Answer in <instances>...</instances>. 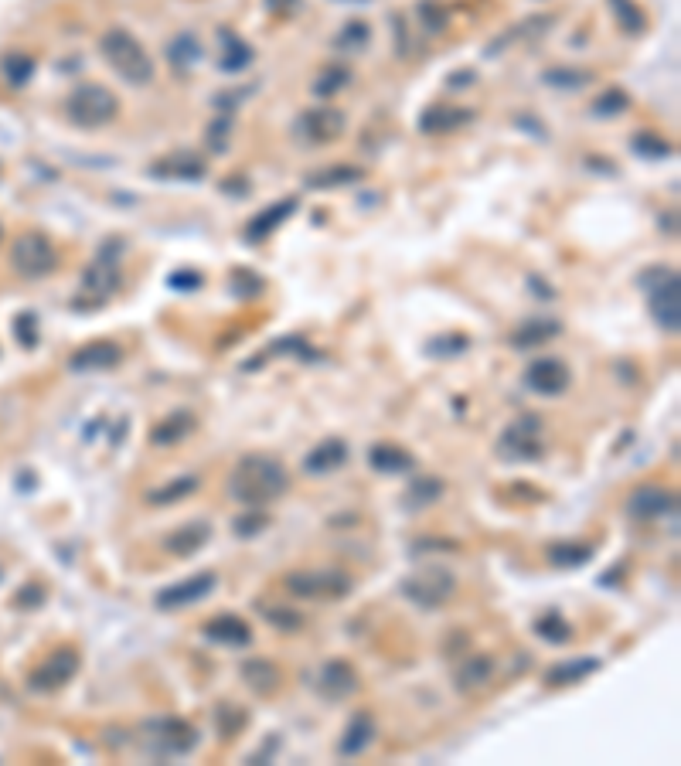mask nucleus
Segmentation results:
<instances>
[{
  "instance_id": "nucleus-1",
  "label": "nucleus",
  "mask_w": 681,
  "mask_h": 766,
  "mask_svg": "<svg viewBox=\"0 0 681 766\" xmlns=\"http://www.w3.org/2000/svg\"><path fill=\"white\" fill-rule=\"evenodd\" d=\"M290 477L280 467V460L266 457V453H246L239 464L232 467L229 477V494L246 508H263L287 494Z\"/></svg>"
},
{
  "instance_id": "nucleus-2",
  "label": "nucleus",
  "mask_w": 681,
  "mask_h": 766,
  "mask_svg": "<svg viewBox=\"0 0 681 766\" xmlns=\"http://www.w3.org/2000/svg\"><path fill=\"white\" fill-rule=\"evenodd\" d=\"M99 55L106 58V65L120 75L130 86H147L154 82V62H150L147 48L140 45L137 35H130L126 28H109L99 38Z\"/></svg>"
},
{
  "instance_id": "nucleus-3",
  "label": "nucleus",
  "mask_w": 681,
  "mask_h": 766,
  "mask_svg": "<svg viewBox=\"0 0 681 766\" xmlns=\"http://www.w3.org/2000/svg\"><path fill=\"white\" fill-rule=\"evenodd\" d=\"M198 729L178 715H157L140 726V749L154 760H178L198 746Z\"/></svg>"
},
{
  "instance_id": "nucleus-4",
  "label": "nucleus",
  "mask_w": 681,
  "mask_h": 766,
  "mask_svg": "<svg viewBox=\"0 0 681 766\" xmlns=\"http://www.w3.org/2000/svg\"><path fill=\"white\" fill-rule=\"evenodd\" d=\"M65 116L79 126V130H103L120 116V99L113 89L99 86V82H82L65 99Z\"/></svg>"
},
{
  "instance_id": "nucleus-5",
  "label": "nucleus",
  "mask_w": 681,
  "mask_h": 766,
  "mask_svg": "<svg viewBox=\"0 0 681 766\" xmlns=\"http://www.w3.org/2000/svg\"><path fill=\"white\" fill-rule=\"evenodd\" d=\"M641 286L647 290V310L661 331L675 334L681 327V280L671 266L647 269L641 276Z\"/></svg>"
},
{
  "instance_id": "nucleus-6",
  "label": "nucleus",
  "mask_w": 681,
  "mask_h": 766,
  "mask_svg": "<svg viewBox=\"0 0 681 766\" xmlns=\"http://www.w3.org/2000/svg\"><path fill=\"white\" fill-rule=\"evenodd\" d=\"M120 252H123V242L120 239H109L99 256L92 259L82 273V293L79 300H89V307H103V303L120 290Z\"/></svg>"
},
{
  "instance_id": "nucleus-7",
  "label": "nucleus",
  "mask_w": 681,
  "mask_h": 766,
  "mask_svg": "<svg viewBox=\"0 0 681 766\" xmlns=\"http://www.w3.org/2000/svg\"><path fill=\"white\" fill-rule=\"evenodd\" d=\"M290 596L297 600H341L355 589V579L344 569H297L283 579Z\"/></svg>"
},
{
  "instance_id": "nucleus-8",
  "label": "nucleus",
  "mask_w": 681,
  "mask_h": 766,
  "mask_svg": "<svg viewBox=\"0 0 681 766\" xmlns=\"http://www.w3.org/2000/svg\"><path fill=\"white\" fill-rule=\"evenodd\" d=\"M498 453L508 464H535L545 457V443H542V423L538 416H521L511 426H504Z\"/></svg>"
},
{
  "instance_id": "nucleus-9",
  "label": "nucleus",
  "mask_w": 681,
  "mask_h": 766,
  "mask_svg": "<svg viewBox=\"0 0 681 766\" xmlns=\"http://www.w3.org/2000/svg\"><path fill=\"white\" fill-rule=\"evenodd\" d=\"M11 263L21 276H28V280H41V276L55 273L58 252L41 232H24L11 246Z\"/></svg>"
},
{
  "instance_id": "nucleus-10",
  "label": "nucleus",
  "mask_w": 681,
  "mask_h": 766,
  "mask_svg": "<svg viewBox=\"0 0 681 766\" xmlns=\"http://www.w3.org/2000/svg\"><path fill=\"white\" fill-rule=\"evenodd\" d=\"M453 576L443 566H426L413 572L409 579H402V593L409 596L416 606H426V610H436V606H443L450 600L453 593Z\"/></svg>"
},
{
  "instance_id": "nucleus-11",
  "label": "nucleus",
  "mask_w": 681,
  "mask_h": 766,
  "mask_svg": "<svg viewBox=\"0 0 681 766\" xmlns=\"http://www.w3.org/2000/svg\"><path fill=\"white\" fill-rule=\"evenodd\" d=\"M344 126H348V120H344L341 109L334 106H317V109H304L300 113L297 126H293V133H297L300 140L307 143V147H327V143H334L344 133Z\"/></svg>"
},
{
  "instance_id": "nucleus-12",
  "label": "nucleus",
  "mask_w": 681,
  "mask_h": 766,
  "mask_svg": "<svg viewBox=\"0 0 681 766\" xmlns=\"http://www.w3.org/2000/svg\"><path fill=\"white\" fill-rule=\"evenodd\" d=\"M75 675H79V651H75V647H58L55 654H48L28 675V688L31 692H58V688L69 685Z\"/></svg>"
},
{
  "instance_id": "nucleus-13",
  "label": "nucleus",
  "mask_w": 681,
  "mask_h": 766,
  "mask_svg": "<svg viewBox=\"0 0 681 766\" xmlns=\"http://www.w3.org/2000/svg\"><path fill=\"white\" fill-rule=\"evenodd\" d=\"M624 511H627V515L634 518V521L675 518V515H678V494L671 491V487L644 484V487H637V491H630Z\"/></svg>"
},
{
  "instance_id": "nucleus-14",
  "label": "nucleus",
  "mask_w": 681,
  "mask_h": 766,
  "mask_svg": "<svg viewBox=\"0 0 681 766\" xmlns=\"http://www.w3.org/2000/svg\"><path fill=\"white\" fill-rule=\"evenodd\" d=\"M218 586V576L215 572H198L191 579H181L174 586H164L157 593V610H184V606H195L201 603L205 596H212V589Z\"/></svg>"
},
{
  "instance_id": "nucleus-15",
  "label": "nucleus",
  "mask_w": 681,
  "mask_h": 766,
  "mask_svg": "<svg viewBox=\"0 0 681 766\" xmlns=\"http://www.w3.org/2000/svg\"><path fill=\"white\" fill-rule=\"evenodd\" d=\"M358 685V671L348 661H327L314 678L317 695L327 698V702H348L358 692Z\"/></svg>"
},
{
  "instance_id": "nucleus-16",
  "label": "nucleus",
  "mask_w": 681,
  "mask_h": 766,
  "mask_svg": "<svg viewBox=\"0 0 681 766\" xmlns=\"http://www.w3.org/2000/svg\"><path fill=\"white\" fill-rule=\"evenodd\" d=\"M569 368L562 365L559 358H535L532 365L525 368V385L532 389L535 395H545V399H552V395H562L569 389Z\"/></svg>"
},
{
  "instance_id": "nucleus-17",
  "label": "nucleus",
  "mask_w": 681,
  "mask_h": 766,
  "mask_svg": "<svg viewBox=\"0 0 681 766\" xmlns=\"http://www.w3.org/2000/svg\"><path fill=\"white\" fill-rule=\"evenodd\" d=\"M150 174L161 181H201L208 174V164L195 150H178V154L161 157V161L150 167Z\"/></svg>"
},
{
  "instance_id": "nucleus-18",
  "label": "nucleus",
  "mask_w": 681,
  "mask_h": 766,
  "mask_svg": "<svg viewBox=\"0 0 681 766\" xmlns=\"http://www.w3.org/2000/svg\"><path fill=\"white\" fill-rule=\"evenodd\" d=\"M123 361V348L116 341H92L69 358L72 372H113Z\"/></svg>"
},
{
  "instance_id": "nucleus-19",
  "label": "nucleus",
  "mask_w": 681,
  "mask_h": 766,
  "mask_svg": "<svg viewBox=\"0 0 681 766\" xmlns=\"http://www.w3.org/2000/svg\"><path fill=\"white\" fill-rule=\"evenodd\" d=\"M205 637L212 644L235 647V651H239V647L252 644V627L242 617H235V613H218V617H212L205 624Z\"/></svg>"
},
{
  "instance_id": "nucleus-20",
  "label": "nucleus",
  "mask_w": 681,
  "mask_h": 766,
  "mask_svg": "<svg viewBox=\"0 0 681 766\" xmlns=\"http://www.w3.org/2000/svg\"><path fill=\"white\" fill-rule=\"evenodd\" d=\"M344 464H348V443H344L341 436H331V440L317 443L304 457V470L314 477L334 474V470H341Z\"/></svg>"
},
{
  "instance_id": "nucleus-21",
  "label": "nucleus",
  "mask_w": 681,
  "mask_h": 766,
  "mask_svg": "<svg viewBox=\"0 0 681 766\" xmlns=\"http://www.w3.org/2000/svg\"><path fill=\"white\" fill-rule=\"evenodd\" d=\"M474 120V113L464 106H430L423 116H419V133L426 137H443V133H453L460 126H467Z\"/></svg>"
},
{
  "instance_id": "nucleus-22",
  "label": "nucleus",
  "mask_w": 681,
  "mask_h": 766,
  "mask_svg": "<svg viewBox=\"0 0 681 766\" xmlns=\"http://www.w3.org/2000/svg\"><path fill=\"white\" fill-rule=\"evenodd\" d=\"M208 538H212V525H208V521H188V525H181L178 532H171L164 538V552L178 555V559H188V555L205 549Z\"/></svg>"
},
{
  "instance_id": "nucleus-23",
  "label": "nucleus",
  "mask_w": 681,
  "mask_h": 766,
  "mask_svg": "<svg viewBox=\"0 0 681 766\" xmlns=\"http://www.w3.org/2000/svg\"><path fill=\"white\" fill-rule=\"evenodd\" d=\"M300 208V198H283V201H276V205H269V208H263L252 222L246 225V242H263V239H269L276 229H280L287 218L297 212Z\"/></svg>"
},
{
  "instance_id": "nucleus-24",
  "label": "nucleus",
  "mask_w": 681,
  "mask_h": 766,
  "mask_svg": "<svg viewBox=\"0 0 681 766\" xmlns=\"http://www.w3.org/2000/svg\"><path fill=\"white\" fill-rule=\"evenodd\" d=\"M195 426H198L195 412L178 409V412H171V416H164L161 423H157L154 429H150V443H154V446H174V443L188 440V436L195 433Z\"/></svg>"
},
{
  "instance_id": "nucleus-25",
  "label": "nucleus",
  "mask_w": 681,
  "mask_h": 766,
  "mask_svg": "<svg viewBox=\"0 0 681 766\" xmlns=\"http://www.w3.org/2000/svg\"><path fill=\"white\" fill-rule=\"evenodd\" d=\"M372 743H375V719L368 712H355L351 715V722H348V729H344L341 743H338V753L351 760V756L365 753Z\"/></svg>"
},
{
  "instance_id": "nucleus-26",
  "label": "nucleus",
  "mask_w": 681,
  "mask_h": 766,
  "mask_svg": "<svg viewBox=\"0 0 681 766\" xmlns=\"http://www.w3.org/2000/svg\"><path fill=\"white\" fill-rule=\"evenodd\" d=\"M368 464H372V470H378V474L395 477V474H409V470L416 467V457L395 443H375L372 450H368Z\"/></svg>"
},
{
  "instance_id": "nucleus-27",
  "label": "nucleus",
  "mask_w": 681,
  "mask_h": 766,
  "mask_svg": "<svg viewBox=\"0 0 681 766\" xmlns=\"http://www.w3.org/2000/svg\"><path fill=\"white\" fill-rule=\"evenodd\" d=\"M562 334V324L559 321H525L521 327L511 331V348L518 351H532V348H542V344L556 341Z\"/></svg>"
},
{
  "instance_id": "nucleus-28",
  "label": "nucleus",
  "mask_w": 681,
  "mask_h": 766,
  "mask_svg": "<svg viewBox=\"0 0 681 766\" xmlns=\"http://www.w3.org/2000/svg\"><path fill=\"white\" fill-rule=\"evenodd\" d=\"M596 671H600V661H596V658L559 661V664H552V668L545 671V685H552V688L579 685V681H586L590 675H596Z\"/></svg>"
},
{
  "instance_id": "nucleus-29",
  "label": "nucleus",
  "mask_w": 681,
  "mask_h": 766,
  "mask_svg": "<svg viewBox=\"0 0 681 766\" xmlns=\"http://www.w3.org/2000/svg\"><path fill=\"white\" fill-rule=\"evenodd\" d=\"M242 681H246L256 695H273L283 681V671L266 658H249L242 664Z\"/></svg>"
},
{
  "instance_id": "nucleus-30",
  "label": "nucleus",
  "mask_w": 681,
  "mask_h": 766,
  "mask_svg": "<svg viewBox=\"0 0 681 766\" xmlns=\"http://www.w3.org/2000/svg\"><path fill=\"white\" fill-rule=\"evenodd\" d=\"M491 678H494V658L491 654H470V658L457 668V688L464 695L484 688Z\"/></svg>"
},
{
  "instance_id": "nucleus-31",
  "label": "nucleus",
  "mask_w": 681,
  "mask_h": 766,
  "mask_svg": "<svg viewBox=\"0 0 681 766\" xmlns=\"http://www.w3.org/2000/svg\"><path fill=\"white\" fill-rule=\"evenodd\" d=\"M218 41H222V72H242V69H249L252 65V58H256V52H252V45H246L239 35H232L229 28H222L218 31Z\"/></svg>"
},
{
  "instance_id": "nucleus-32",
  "label": "nucleus",
  "mask_w": 681,
  "mask_h": 766,
  "mask_svg": "<svg viewBox=\"0 0 681 766\" xmlns=\"http://www.w3.org/2000/svg\"><path fill=\"white\" fill-rule=\"evenodd\" d=\"M443 491H447V484H443L440 477H419V481H413L406 491H402V508L423 511V508H430V504L440 501Z\"/></svg>"
},
{
  "instance_id": "nucleus-33",
  "label": "nucleus",
  "mask_w": 681,
  "mask_h": 766,
  "mask_svg": "<svg viewBox=\"0 0 681 766\" xmlns=\"http://www.w3.org/2000/svg\"><path fill=\"white\" fill-rule=\"evenodd\" d=\"M365 181V171L355 164H334V167H324V171L310 174L307 178V188H348V184H358Z\"/></svg>"
},
{
  "instance_id": "nucleus-34",
  "label": "nucleus",
  "mask_w": 681,
  "mask_h": 766,
  "mask_svg": "<svg viewBox=\"0 0 681 766\" xmlns=\"http://www.w3.org/2000/svg\"><path fill=\"white\" fill-rule=\"evenodd\" d=\"M593 545L590 542H556L549 545V562L559 569H579L593 559Z\"/></svg>"
},
{
  "instance_id": "nucleus-35",
  "label": "nucleus",
  "mask_w": 681,
  "mask_h": 766,
  "mask_svg": "<svg viewBox=\"0 0 681 766\" xmlns=\"http://www.w3.org/2000/svg\"><path fill=\"white\" fill-rule=\"evenodd\" d=\"M195 491H198V477H178V481H167L164 487L147 491V504H154V508H167V504H174V501L191 498Z\"/></svg>"
},
{
  "instance_id": "nucleus-36",
  "label": "nucleus",
  "mask_w": 681,
  "mask_h": 766,
  "mask_svg": "<svg viewBox=\"0 0 681 766\" xmlns=\"http://www.w3.org/2000/svg\"><path fill=\"white\" fill-rule=\"evenodd\" d=\"M610 4V14L617 18V24L624 28V35H644L647 31V14L634 0H607Z\"/></svg>"
},
{
  "instance_id": "nucleus-37",
  "label": "nucleus",
  "mask_w": 681,
  "mask_h": 766,
  "mask_svg": "<svg viewBox=\"0 0 681 766\" xmlns=\"http://www.w3.org/2000/svg\"><path fill=\"white\" fill-rule=\"evenodd\" d=\"M0 72H4V82L11 89H21L31 82V75H35V58L24 55V52H11L0 62Z\"/></svg>"
},
{
  "instance_id": "nucleus-38",
  "label": "nucleus",
  "mask_w": 681,
  "mask_h": 766,
  "mask_svg": "<svg viewBox=\"0 0 681 766\" xmlns=\"http://www.w3.org/2000/svg\"><path fill=\"white\" fill-rule=\"evenodd\" d=\"M167 58H171V65L174 69H181V72H188L191 65H198V58H201V45H198V38L191 35V31H184V35H178L167 45Z\"/></svg>"
},
{
  "instance_id": "nucleus-39",
  "label": "nucleus",
  "mask_w": 681,
  "mask_h": 766,
  "mask_svg": "<svg viewBox=\"0 0 681 766\" xmlns=\"http://www.w3.org/2000/svg\"><path fill=\"white\" fill-rule=\"evenodd\" d=\"M368 41H372V28H368L365 21H348L341 28V35L334 38V48L344 52V55H358L361 48L368 45Z\"/></svg>"
},
{
  "instance_id": "nucleus-40",
  "label": "nucleus",
  "mask_w": 681,
  "mask_h": 766,
  "mask_svg": "<svg viewBox=\"0 0 681 766\" xmlns=\"http://www.w3.org/2000/svg\"><path fill=\"white\" fill-rule=\"evenodd\" d=\"M535 634L556 647L573 641V627H569L566 617H559V613H542V617L535 620Z\"/></svg>"
},
{
  "instance_id": "nucleus-41",
  "label": "nucleus",
  "mask_w": 681,
  "mask_h": 766,
  "mask_svg": "<svg viewBox=\"0 0 681 766\" xmlns=\"http://www.w3.org/2000/svg\"><path fill=\"white\" fill-rule=\"evenodd\" d=\"M630 147H634V154H641L644 161H664V157L675 154V147L664 137H658V133H634Z\"/></svg>"
},
{
  "instance_id": "nucleus-42",
  "label": "nucleus",
  "mask_w": 681,
  "mask_h": 766,
  "mask_svg": "<svg viewBox=\"0 0 681 766\" xmlns=\"http://www.w3.org/2000/svg\"><path fill=\"white\" fill-rule=\"evenodd\" d=\"M351 82V72L344 69V65H327V69H321V75L314 79V92L317 96H338V92Z\"/></svg>"
},
{
  "instance_id": "nucleus-43",
  "label": "nucleus",
  "mask_w": 681,
  "mask_h": 766,
  "mask_svg": "<svg viewBox=\"0 0 681 766\" xmlns=\"http://www.w3.org/2000/svg\"><path fill=\"white\" fill-rule=\"evenodd\" d=\"M416 14H419V24H423L430 35H440L450 21V11L440 4V0H419L416 4Z\"/></svg>"
},
{
  "instance_id": "nucleus-44",
  "label": "nucleus",
  "mask_w": 681,
  "mask_h": 766,
  "mask_svg": "<svg viewBox=\"0 0 681 766\" xmlns=\"http://www.w3.org/2000/svg\"><path fill=\"white\" fill-rule=\"evenodd\" d=\"M259 613L266 617L269 627L287 630V634H293V630L304 627V617H300V613L293 610V606H259Z\"/></svg>"
},
{
  "instance_id": "nucleus-45",
  "label": "nucleus",
  "mask_w": 681,
  "mask_h": 766,
  "mask_svg": "<svg viewBox=\"0 0 681 766\" xmlns=\"http://www.w3.org/2000/svg\"><path fill=\"white\" fill-rule=\"evenodd\" d=\"M630 106V96L624 89H607L603 96L593 99V113L596 116H620Z\"/></svg>"
},
{
  "instance_id": "nucleus-46",
  "label": "nucleus",
  "mask_w": 681,
  "mask_h": 766,
  "mask_svg": "<svg viewBox=\"0 0 681 766\" xmlns=\"http://www.w3.org/2000/svg\"><path fill=\"white\" fill-rule=\"evenodd\" d=\"M467 338L464 334H443V338H433L430 344H426V351H430L433 358H457L467 351Z\"/></svg>"
},
{
  "instance_id": "nucleus-47",
  "label": "nucleus",
  "mask_w": 681,
  "mask_h": 766,
  "mask_svg": "<svg viewBox=\"0 0 681 766\" xmlns=\"http://www.w3.org/2000/svg\"><path fill=\"white\" fill-rule=\"evenodd\" d=\"M549 86H556V89H583L586 82H590V72H583V69H549L542 75Z\"/></svg>"
},
{
  "instance_id": "nucleus-48",
  "label": "nucleus",
  "mask_w": 681,
  "mask_h": 766,
  "mask_svg": "<svg viewBox=\"0 0 681 766\" xmlns=\"http://www.w3.org/2000/svg\"><path fill=\"white\" fill-rule=\"evenodd\" d=\"M215 722L222 736H235L239 729H246V712L239 705H218L215 709Z\"/></svg>"
},
{
  "instance_id": "nucleus-49",
  "label": "nucleus",
  "mask_w": 681,
  "mask_h": 766,
  "mask_svg": "<svg viewBox=\"0 0 681 766\" xmlns=\"http://www.w3.org/2000/svg\"><path fill=\"white\" fill-rule=\"evenodd\" d=\"M229 133H232V120L229 116H218L205 133L208 150H212V154H225V150H229Z\"/></svg>"
},
{
  "instance_id": "nucleus-50",
  "label": "nucleus",
  "mask_w": 681,
  "mask_h": 766,
  "mask_svg": "<svg viewBox=\"0 0 681 766\" xmlns=\"http://www.w3.org/2000/svg\"><path fill=\"white\" fill-rule=\"evenodd\" d=\"M266 525H269V518L263 515V511H246V515L232 518V532L239 535V538H252V535H259Z\"/></svg>"
},
{
  "instance_id": "nucleus-51",
  "label": "nucleus",
  "mask_w": 681,
  "mask_h": 766,
  "mask_svg": "<svg viewBox=\"0 0 681 766\" xmlns=\"http://www.w3.org/2000/svg\"><path fill=\"white\" fill-rule=\"evenodd\" d=\"M259 290H263V280H259V276H252L249 269H235V273H232V293H235V297L249 300L252 293H259Z\"/></svg>"
},
{
  "instance_id": "nucleus-52",
  "label": "nucleus",
  "mask_w": 681,
  "mask_h": 766,
  "mask_svg": "<svg viewBox=\"0 0 681 766\" xmlns=\"http://www.w3.org/2000/svg\"><path fill=\"white\" fill-rule=\"evenodd\" d=\"M14 334H18V341L24 344V348H35L38 344V317L35 314H21L18 321H14Z\"/></svg>"
},
{
  "instance_id": "nucleus-53",
  "label": "nucleus",
  "mask_w": 681,
  "mask_h": 766,
  "mask_svg": "<svg viewBox=\"0 0 681 766\" xmlns=\"http://www.w3.org/2000/svg\"><path fill=\"white\" fill-rule=\"evenodd\" d=\"M300 0H266V11L276 14V18H290V14H297Z\"/></svg>"
},
{
  "instance_id": "nucleus-54",
  "label": "nucleus",
  "mask_w": 681,
  "mask_h": 766,
  "mask_svg": "<svg viewBox=\"0 0 681 766\" xmlns=\"http://www.w3.org/2000/svg\"><path fill=\"white\" fill-rule=\"evenodd\" d=\"M171 286L174 290H195V286H201V276L191 273V269H181L178 276H171Z\"/></svg>"
},
{
  "instance_id": "nucleus-55",
  "label": "nucleus",
  "mask_w": 681,
  "mask_h": 766,
  "mask_svg": "<svg viewBox=\"0 0 681 766\" xmlns=\"http://www.w3.org/2000/svg\"><path fill=\"white\" fill-rule=\"evenodd\" d=\"M474 79H477L474 72H457V75H450V86H453V89H467Z\"/></svg>"
},
{
  "instance_id": "nucleus-56",
  "label": "nucleus",
  "mask_w": 681,
  "mask_h": 766,
  "mask_svg": "<svg viewBox=\"0 0 681 766\" xmlns=\"http://www.w3.org/2000/svg\"><path fill=\"white\" fill-rule=\"evenodd\" d=\"M341 4H368V0H341Z\"/></svg>"
},
{
  "instance_id": "nucleus-57",
  "label": "nucleus",
  "mask_w": 681,
  "mask_h": 766,
  "mask_svg": "<svg viewBox=\"0 0 681 766\" xmlns=\"http://www.w3.org/2000/svg\"><path fill=\"white\" fill-rule=\"evenodd\" d=\"M0 579H4V569H0Z\"/></svg>"
}]
</instances>
